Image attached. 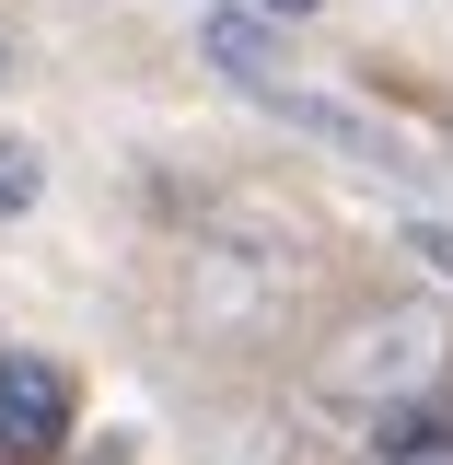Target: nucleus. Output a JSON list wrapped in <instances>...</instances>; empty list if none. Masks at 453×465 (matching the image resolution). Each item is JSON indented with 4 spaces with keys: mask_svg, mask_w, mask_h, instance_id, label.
<instances>
[{
    "mask_svg": "<svg viewBox=\"0 0 453 465\" xmlns=\"http://www.w3.org/2000/svg\"><path fill=\"white\" fill-rule=\"evenodd\" d=\"M442 372H453V314L442 302H384V314H360V326L314 361V384L338 407H372V419H384V407H419Z\"/></svg>",
    "mask_w": 453,
    "mask_h": 465,
    "instance_id": "obj_1",
    "label": "nucleus"
},
{
    "mask_svg": "<svg viewBox=\"0 0 453 465\" xmlns=\"http://www.w3.org/2000/svg\"><path fill=\"white\" fill-rule=\"evenodd\" d=\"M280 291H291V244L232 222V232L198 244V268H186V314H198V326H268Z\"/></svg>",
    "mask_w": 453,
    "mask_h": 465,
    "instance_id": "obj_2",
    "label": "nucleus"
},
{
    "mask_svg": "<svg viewBox=\"0 0 453 465\" xmlns=\"http://www.w3.org/2000/svg\"><path fill=\"white\" fill-rule=\"evenodd\" d=\"M58 442H70V372L0 349V454H58Z\"/></svg>",
    "mask_w": 453,
    "mask_h": 465,
    "instance_id": "obj_3",
    "label": "nucleus"
},
{
    "mask_svg": "<svg viewBox=\"0 0 453 465\" xmlns=\"http://www.w3.org/2000/svg\"><path fill=\"white\" fill-rule=\"evenodd\" d=\"M268 105H280L291 128H314L326 152H349V163H396V140H384V128H372L360 105H338V94H314V82H280Z\"/></svg>",
    "mask_w": 453,
    "mask_h": 465,
    "instance_id": "obj_4",
    "label": "nucleus"
},
{
    "mask_svg": "<svg viewBox=\"0 0 453 465\" xmlns=\"http://www.w3.org/2000/svg\"><path fill=\"white\" fill-rule=\"evenodd\" d=\"M198 47H210V70H232L244 94H280V82H291V58H280V35H268L256 12H210V24H198Z\"/></svg>",
    "mask_w": 453,
    "mask_h": 465,
    "instance_id": "obj_5",
    "label": "nucleus"
},
{
    "mask_svg": "<svg viewBox=\"0 0 453 465\" xmlns=\"http://www.w3.org/2000/svg\"><path fill=\"white\" fill-rule=\"evenodd\" d=\"M35 186H47V163H35L24 140H0V222H12V210H35Z\"/></svg>",
    "mask_w": 453,
    "mask_h": 465,
    "instance_id": "obj_6",
    "label": "nucleus"
},
{
    "mask_svg": "<svg viewBox=\"0 0 453 465\" xmlns=\"http://www.w3.org/2000/svg\"><path fill=\"white\" fill-rule=\"evenodd\" d=\"M407 256H419L430 280H453V222H407Z\"/></svg>",
    "mask_w": 453,
    "mask_h": 465,
    "instance_id": "obj_7",
    "label": "nucleus"
},
{
    "mask_svg": "<svg viewBox=\"0 0 453 465\" xmlns=\"http://www.w3.org/2000/svg\"><path fill=\"white\" fill-rule=\"evenodd\" d=\"M256 12H280V24H291V12H314V0H256Z\"/></svg>",
    "mask_w": 453,
    "mask_h": 465,
    "instance_id": "obj_8",
    "label": "nucleus"
}]
</instances>
